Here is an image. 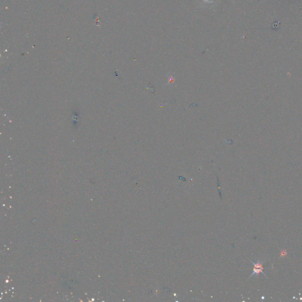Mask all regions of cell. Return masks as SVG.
<instances>
[{
  "mask_svg": "<svg viewBox=\"0 0 302 302\" xmlns=\"http://www.w3.org/2000/svg\"><path fill=\"white\" fill-rule=\"evenodd\" d=\"M252 263L254 265V269H253V274L250 276V277L253 276L254 275L258 276L260 273H262L264 275H265L263 271V270L264 269V268L263 267V262L258 260L257 261V263H254V262Z\"/></svg>",
  "mask_w": 302,
  "mask_h": 302,
  "instance_id": "6da1fadb",
  "label": "cell"
}]
</instances>
